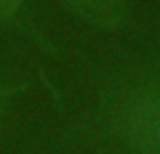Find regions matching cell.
Masks as SVG:
<instances>
[{
    "instance_id": "obj_2",
    "label": "cell",
    "mask_w": 160,
    "mask_h": 154,
    "mask_svg": "<svg viewBox=\"0 0 160 154\" xmlns=\"http://www.w3.org/2000/svg\"><path fill=\"white\" fill-rule=\"evenodd\" d=\"M81 22L108 31L123 24L127 16V0H57Z\"/></svg>"
},
{
    "instance_id": "obj_3",
    "label": "cell",
    "mask_w": 160,
    "mask_h": 154,
    "mask_svg": "<svg viewBox=\"0 0 160 154\" xmlns=\"http://www.w3.org/2000/svg\"><path fill=\"white\" fill-rule=\"evenodd\" d=\"M22 7V0H0V24H7L16 18Z\"/></svg>"
},
{
    "instance_id": "obj_1",
    "label": "cell",
    "mask_w": 160,
    "mask_h": 154,
    "mask_svg": "<svg viewBox=\"0 0 160 154\" xmlns=\"http://www.w3.org/2000/svg\"><path fill=\"white\" fill-rule=\"evenodd\" d=\"M55 143L75 154H160V38L110 46L81 66Z\"/></svg>"
}]
</instances>
